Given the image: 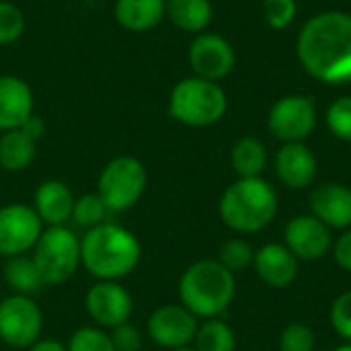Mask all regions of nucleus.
<instances>
[{"instance_id":"19","label":"nucleus","mask_w":351,"mask_h":351,"mask_svg":"<svg viewBox=\"0 0 351 351\" xmlns=\"http://www.w3.org/2000/svg\"><path fill=\"white\" fill-rule=\"evenodd\" d=\"M74 195L70 187L60 179H45L39 183L33 195V210L37 212L39 220L47 226H66L72 220L74 210Z\"/></svg>"},{"instance_id":"25","label":"nucleus","mask_w":351,"mask_h":351,"mask_svg":"<svg viewBox=\"0 0 351 351\" xmlns=\"http://www.w3.org/2000/svg\"><path fill=\"white\" fill-rule=\"evenodd\" d=\"M195 351H234L237 350V335L232 327L222 319H206L199 323L195 339Z\"/></svg>"},{"instance_id":"12","label":"nucleus","mask_w":351,"mask_h":351,"mask_svg":"<svg viewBox=\"0 0 351 351\" xmlns=\"http://www.w3.org/2000/svg\"><path fill=\"white\" fill-rule=\"evenodd\" d=\"M197 317L189 313L181 302L162 304L148 319V337L165 350L189 348L197 333Z\"/></svg>"},{"instance_id":"27","label":"nucleus","mask_w":351,"mask_h":351,"mask_svg":"<svg viewBox=\"0 0 351 351\" xmlns=\"http://www.w3.org/2000/svg\"><path fill=\"white\" fill-rule=\"evenodd\" d=\"M107 214H111L107 210V206L103 204V199L97 193H86L74 199V210H72V220L76 222V226L90 230L103 222H107Z\"/></svg>"},{"instance_id":"3","label":"nucleus","mask_w":351,"mask_h":351,"mask_svg":"<svg viewBox=\"0 0 351 351\" xmlns=\"http://www.w3.org/2000/svg\"><path fill=\"white\" fill-rule=\"evenodd\" d=\"M278 193L263 177L237 179L230 183L218 204L224 226L239 234H255L267 228L278 216Z\"/></svg>"},{"instance_id":"7","label":"nucleus","mask_w":351,"mask_h":351,"mask_svg":"<svg viewBox=\"0 0 351 351\" xmlns=\"http://www.w3.org/2000/svg\"><path fill=\"white\" fill-rule=\"evenodd\" d=\"M31 257L43 284L60 286L80 269V239L66 226H47Z\"/></svg>"},{"instance_id":"30","label":"nucleus","mask_w":351,"mask_h":351,"mask_svg":"<svg viewBox=\"0 0 351 351\" xmlns=\"http://www.w3.org/2000/svg\"><path fill=\"white\" fill-rule=\"evenodd\" d=\"M68 351H115L109 333L101 327H80L68 339Z\"/></svg>"},{"instance_id":"18","label":"nucleus","mask_w":351,"mask_h":351,"mask_svg":"<svg viewBox=\"0 0 351 351\" xmlns=\"http://www.w3.org/2000/svg\"><path fill=\"white\" fill-rule=\"evenodd\" d=\"M35 113L33 88L14 74H0V132L19 130Z\"/></svg>"},{"instance_id":"16","label":"nucleus","mask_w":351,"mask_h":351,"mask_svg":"<svg viewBox=\"0 0 351 351\" xmlns=\"http://www.w3.org/2000/svg\"><path fill=\"white\" fill-rule=\"evenodd\" d=\"M257 278L274 290L290 288L300 271V261L284 243H267L255 251L253 261Z\"/></svg>"},{"instance_id":"21","label":"nucleus","mask_w":351,"mask_h":351,"mask_svg":"<svg viewBox=\"0 0 351 351\" xmlns=\"http://www.w3.org/2000/svg\"><path fill=\"white\" fill-rule=\"evenodd\" d=\"M212 16L214 6L210 0H167V19L185 33H204Z\"/></svg>"},{"instance_id":"29","label":"nucleus","mask_w":351,"mask_h":351,"mask_svg":"<svg viewBox=\"0 0 351 351\" xmlns=\"http://www.w3.org/2000/svg\"><path fill=\"white\" fill-rule=\"evenodd\" d=\"M25 33V14L23 10L10 2L0 0V45H10L21 39Z\"/></svg>"},{"instance_id":"24","label":"nucleus","mask_w":351,"mask_h":351,"mask_svg":"<svg viewBox=\"0 0 351 351\" xmlns=\"http://www.w3.org/2000/svg\"><path fill=\"white\" fill-rule=\"evenodd\" d=\"M4 280L12 292L21 296H35L45 286L33 257L29 255L10 257L4 265Z\"/></svg>"},{"instance_id":"33","label":"nucleus","mask_w":351,"mask_h":351,"mask_svg":"<svg viewBox=\"0 0 351 351\" xmlns=\"http://www.w3.org/2000/svg\"><path fill=\"white\" fill-rule=\"evenodd\" d=\"M331 329L346 341L351 343V290L339 294L329 308Z\"/></svg>"},{"instance_id":"28","label":"nucleus","mask_w":351,"mask_h":351,"mask_svg":"<svg viewBox=\"0 0 351 351\" xmlns=\"http://www.w3.org/2000/svg\"><path fill=\"white\" fill-rule=\"evenodd\" d=\"M325 123L337 140L351 142V97H339L329 105Z\"/></svg>"},{"instance_id":"36","label":"nucleus","mask_w":351,"mask_h":351,"mask_svg":"<svg viewBox=\"0 0 351 351\" xmlns=\"http://www.w3.org/2000/svg\"><path fill=\"white\" fill-rule=\"evenodd\" d=\"M19 130H23L31 140H35V142H37V140L45 134V121H43L39 115H35V113H33V115H31V117L21 125V128H19Z\"/></svg>"},{"instance_id":"10","label":"nucleus","mask_w":351,"mask_h":351,"mask_svg":"<svg viewBox=\"0 0 351 351\" xmlns=\"http://www.w3.org/2000/svg\"><path fill=\"white\" fill-rule=\"evenodd\" d=\"M43 232V222L39 220L33 206L27 204H6L0 208V255L10 259L27 255L37 245Z\"/></svg>"},{"instance_id":"13","label":"nucleus","mask_w":351,"mask_h":351,"mask_svg":"<svg viewBox=\"0 0 351 351\" xmlns=\"http://www.w3.org/2000/svg\"><path fill=\"white\" fill-rule=\"evenodd\" d=\"M333 230L313 214L294 216L284 228V245L298 261H319L333 249Z\"/></svg>"},{"instance_id":"4","label":"nucleus","mask_w":351,"mask_h":351,"mask_svg":"<svg viewBox=\"0 0 351 351\" xmlns=\"http://www.w3.org/2000/svg\"><path fill=\"white\" fill-rule=\"evenodd\" d=\"M237 280L218 259L191 263L179 280V300L197 319H220L232 304Z\"/></svg>"},{"instance_id":"32","label":"nucleus","mask_w":351,"mask_h":351,"mask_svg":"<svg viewBox=\"0 0 351 351\" xmlns=\"http://www.w3.org/2000/svg\"><path fill=\"white\" fill-rule=\"evenodd\" d=\"M296 14V0H263V19L276 31H284L286 27H290Z\"/></svg>"},{"instance_id":"26","label":"nucleus","mask_w":351,"mask_h":351,"mask_svg":"<svg viewBox=\"0 0 351 351\" xmlns=\"http://www.w3.org/2000/svg\"><path fill=\"white\" fill-rule=\"evenodd\" d=\"M218 261L230 271V274H241L249 267H253L255 261V249L249 241L234 237L222 243L220 251H218Z\"/></svg>"},{"instance_id":"15","label":"nucleus","mask_w":351,"mask_h":351,"mask_svg":"<svg viewBox=\"0 0 351 351\" xmlns=\"http://www.w3.org/2000/svg\"><path fill=\"white\" fill-rule=\"evenodd\" d=\"M274 169L278 179L292 191L306 189L315 183L319 160L304 142H288L276 152Z\"/></svg>"},{"instance_id":"37","label":"nucleus","mask_w":351,"mask_h":351,"mask_svg":"<svg viewBox=\"0 0 351 351\" xmlns=\"http://www.w3.org/2000/svg\"><path fill=\"white\" fill-rule=\"evenodd\" d=\"M27 351H68L66 346L58 339H39L37 343H33Z\"/></svg>"},{"instance_id":"6","label":"nucleus","mask_w":351,"mask_h":351,"mask_svg":"<svg viewBox=\"0 0 351 351\" xmlns=\"http://www.w3.org/2000/svg\"><path fill=\"white\" fill-rule=\"evenodd\" d=\"M148 187V171L136 156L121 154L109 160L97 183V195L103 199L109 212H128L144 195Z\"/></svg>"},{"instance_id":"14","label":"nucleus","mask_w":351,"mask_h":351,"mask_svg":"<svg viewBox=\"0 0 351 351\" xmlns=\"http://www.w3.org/2000/svg\"><path fill=\"white\" fill-rule=\"evenodd\" d=\"M84 308L97 327L113 329L132 319L134 298L117 282H97L84 296Z\"/></svg>"},{"instance_id":"23","label":"nucleus","mask_w":351,"mask_h":351,"mask_svg":"<svg viewBox=\"0 0 351 351\" xmlns=\"http://www.w3.org/2000/svg\"><path fill=\"white\" fill-rule=\"evenodd\" d=\"M37 154V142L23 130H8L0 136V167L8 173L25 171Z\"/></svg>"},{"instance_id":"22","label":"nucleus","mask_w":351,"mask_h":351,"mask_svg":"<svg viewBox=\"0 0 351 351\" xmlns=\"http://www.w3.org/2000/svg\"><path fill=\"white\" fill-rule=\"evenodd\" d=\"M267 148L259 138L245 136L234 142L230 150V167L239 175V179L263 177L267 169Z\"/></svg>"},{"instance_id":"1","label":"nucleus","mask_w":351,"mask_h":351,"mask_svg":"<svg viewBox=\"0 0 351 351\" xmlns=\"http://www.w3.org/2000/svg\"><path fill=\"white\" fill-rule=\"evenodd\" d=\"M296 56L304 72L325 84L351 82V14L325 10L298 33Z\"/></svg>"},{"instance_id":"8","label":"nucleus","mask_w":351,"mask_h":351,"mask_svg":"<svg viewBox=\"0 0 351 351\" xmlns=\"http://www.w3.org/2000/svg\"><path fill=\"white\" fill-rule=\"evenodd\" d=\"M43 313L31 296L12 294L0 300V341L12 350H29L41 339Z\"/></svg>"},{"instance_id":"5","label":"nucleus","mask_w":351,"mask_h":351,"mask_svg":"<svg viewBox=\"0 0 351 351\" xmlns=\"http://www.w3.org/2000/svg\"><path fill=\"white\" fill-rule=\"evenodd\" d=\"M228 109L226 90L199 76H187L179 80L169 95V115L189 128L216 125Z\"/></svg>"},{"instance_id":"38","label":"nucleus","mask_w":351,"mask_h":351,"mask_svg":"<svg viewBox=\"0 0 351 351\" xmlns=\"http://www.w3.org/2000/svg\"><path fill=\"white\" fill-rule=\"evenodd\" d=\"M333 351H351V343H343V346H339V348H335Z\"/></svg>"},{"instance_id":"2","label":"nucleus","mask_w":351,"mask_h":351,"mask_svg":"<svg viewBox=\"0 0 351 351\" xmlns=\"http://www.w3.org/2000/svg\"><path fill=\"white\" fill-rule=\"evenodd\" d=\"M142 247L138 237L115 224L103 222L80 239V265L97 282H119L140 263Z\"/></svg>"},{"instance_id":"31","label":"nucleus","mask_w":351,"mask_h":351,"mask_svg":"<svg viewBox=\"0 0 351 351\" xmlns=\"http://www.w3.org/2000/svg\"><path fill=\"white\" fill-rule=\"evenodd\" d=\"M317 333L306 323H290L280 333V351H315Z\"/></svg>"},{"instance_id":"35","label":"nucleus","mask_w":351,"mask_h":351,"mask_svg":"<svg viewBox=\"0 0 351 351\" xmlns=\"http://www.w3.org/2000/svg\"><path fill=\"white\" fill-rule=\"evenodd\" d=\"M331 255L339 269H343L346 274H351V228L341 230V234L333 241Z\"/></svg>"},{"instance_id":"39","label":"nucleus","mask_w":351,"mask_h":351,"mask_svg":"<svg viewBox=\"0 0 351 351\" xmlns=\"http://www.w3.org/2000/svg\"><path fill=\"white\" fill-rule=\"evenodd\" d=\"M171 351H195L193 348H181V350H171Z\"/></svg>"},{"instance_id":"20","label":"nucleus","mask_w":351,"mask_h":351,"mask_svg":"<svg viewBox=\"0 0 351 351\" xmlns=\"http://www.w3.org/2000/svg\"><path fill=\"white\" fill-rule=\"evenodd\" d=\"M113 16L132 33H146L167 16V0H115Z\"/></svg>"},{"instance_id":"17","label":"nucleus","mask_w":351,"mask_h":351,"mask_svg":"<svg viewBox=\"0 0 351 351\" xmlns=\"http://www.w3.org/2000/svg\"><path fill=\"white\" fill-rule=\"evenodd\" d=\"M311 214L331 230L351 228V187L343 183H321L308 197Z\"/></svg>"},{"instance_id":"34","label":"nucleus","mask_w":351,"mask_h":351,"mask_svg":"<svg viewBox=\"0 0 351 351\" xmlns=\"http://www.w3.org/2000/svg\"><path fill=\"white\" fill-rule=\"evenodd\" d=\"M109 337H111L115 351H142V346H144V337H142L140 329L134 327L130 321L113 327Z\"/></svg>"},{"instance_id":"11","label":"nucleus","mask_w":351,"mask_h":351,"mask_svg":"<svg viewBox=\"0 0 351 351\" xmlns=\"http://www.w3.org/2000/svg\"><path fill=\"white\" fill-rule=\"evenodd\" d=\"M189 66L193 70V76L206 78V80H222L226 78L234 64H237V53L232 43L218 35V33H199L189 45Z\"/></svg>"},{"instance_id":"9","label":"nucleus","mask_w":351,"mask_h":351,"mask_svg":"<svg viewBox=\"0 0 351 351\" xmlns=\"http://www.w3.org/2000/svg\"><path fill=\"white\" fill-rule=\"evenodd\" d=\"M317 103L308 95H286L267 113V130L280 142H304L317 128Z\"/></svg>"}]
</instances>
